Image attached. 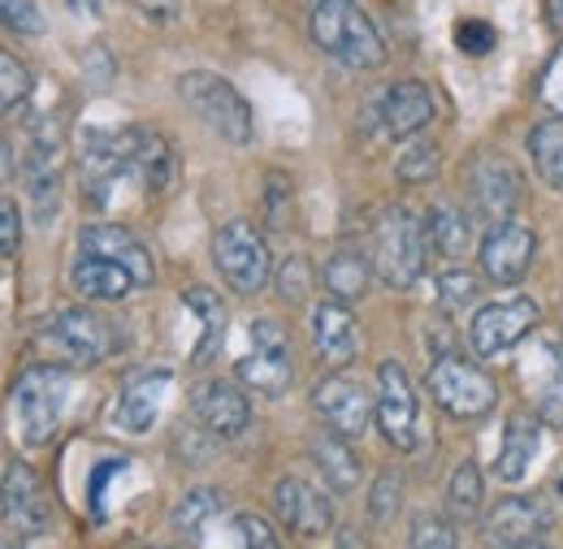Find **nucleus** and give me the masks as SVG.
Masks as SVG:
<instances>
[{"label": "nucleus", "mask_w": 563, "mask_h": 549, "mask_svg": "<svg viewBox=\"0 0 563 549\" xmlns=\"http://www.w3.org/2000/svg\"><path fill=\"white\" fill-rule=\"evenodd\" d=\"M312 40L325 57L343 61L347 69H382L386 44L373 26V18L355 0H317L312 9Z\"/></svg>", "instance_id": "1"}, {"label": "nucleus", "mask_w": 563, "mask_h": 549, "mask_svg": "<svg viewBox=\"0 0 563 549\" xmlns=\"http://www.w3.org/2000/svg\"><path fill=\"white\" fill-rule=\"evenodd\" d=\"M66 399H70V372L57 363H35L26 368L13 390H9V415L13 428L26 446H44L57 437L62 415H66Z\"/></svg>", "instance_id": "2"}, {"label": "nucleus", "mask_w": 563, "mask_h": 549, "mask_svg": "<svg viewBox=\"0 0 563 549\" xmlns=\"http://www.w3.org/2000/svg\"><path fill=\"white\" fill-rule=\"evenodd\" d=\"M424 221L412 208H386L373 225V269L390 290H408L424 269Z\"/></svg>", "instance_id": "3"}, {"label": "nucleus", "mask_w": 563, "mask_h": 549, "mask_svg": "<svg viewBox=\"0 0 563 549\" xmlns=\"http://www.w3.org/2000/svg\"><path fill=\"white\" fill-rule=\"evenodd\" d=\"M178 100L209 126L212 135H221L225 143H252V131H256V122H252V109H247V100L221 78V74H209V69H187L183 78H178Z\"/></svg>", "instance_id": "4"}, {"label": "nucleus", "mask_w": 563, "mask_h": 549, "mask_svg": "<svg viewBox=\"0 0 563 549\" xmlns=\"http://www.w3.org/2000/svg\"><path fill=\"white\" fill-rule=\"evenodd\" d=\"M212 265L230 281V290H239V294L265 290V281L274 273L269 243L252 221H230L212 234Z\"/></svg>", "instance_id": "5"}, {"label": "nucleus", "mask_w": 563, "mask_h": 549, "mask_svg": "<svg viewBox=\"0 0 563 549\" xmlns=\"http://www.w3.org/2000/svg\"><path fill=\"white\" fill-rule=\"evenodd\" d=\"M424 381H429L433 403L446 415H455V419H482V415H490L494 403H498V390H494L490 377H486L477 363L460 359V355L433 359Z\"/></svg>", "instance_id": "6"}, {"label": "nucleus", "mask_w": 563, "mask_h": 549, "mask_svg": "<svg viewBox=\"0 0 563 549\" xmlns=\"http://www.w3.org/2000/svg\"><path fill=\"white\" fill-rule=\"evenodd\" d=\"M40 346H44L48 355L66 359V363L87 368V363H100V359H109V355L118 350V329H113V321H104L100 312L66 307V312H57V316L44 325Z\"/></svg>", "instance_id": "7"}, {"label": "nucleus", "mask_w": 563, "mask_h": 549, "mask_svg": "<svg viewBox=\"0 0 563 549\" xmlns=\"http://www.w3.org/2000/svg\"><path fill=\"white\" fill-rule=\"evenodd\" d=\"M377 428L395 450L421 446V403L399 359H386L377 368Z\"/></svg>", "instance_id": "8"}, {"label": "nucleus", "mask_w": 563, "mask_h": 549, "mask_svg": "<svg viewBox=\"0 0 563 549\" xmlns=\"http://www.w3.org/2000/svg\"><path fill=\"white\" fill-rule=\"evenodd\" d=\"M0 511H4V524L13 533H22V537H40V533L53 528L48 489H44L40 472L26 459H9L4 481H0Z\"/></svg>", "instance_id": "9"}, {"label": "nucleus", "mask_w": 563, "mask_h": 549, "mask_svg": "<svg viewBox=\"0 0 563 549\" xmlns=\"http://www.w3.org/2000/svg\"><path fill=\"white\" fill-rule=\"evenodd\" d=\"M234 377L256 390V394H282L290 385V338L278 321H256L252 325V355L239 359Z\"/></svg>", "instance_id": "10"}, {"label": "nucleus", "mask_w": 563, "mask_h": 549, "mask_svg": "<svg viewBox=\"0 0 563 549\" xmlns=\"http://www.w3.org/2000/svg\"><path fill=\"white\" fill-rule=\"evenodd\" d=\"M538 325V303L533 299H507V303H486L477 316H473V329H468V346L473 355L494 359L503 355L507 346H516L529 329Z\"/></svg>", "instance_id": "11"}, {"label": "nucleus", "mask_w": 563, "mask_h": 549, "mask_svg": "<svg viewBox=\"0 0 563 549\" xmlns=\"http://www.w3.org/2000/svg\"><path fill=\"white\" fill-rule=\"evenodd\" d=\"M533 256H538L533 229L516 225V221H498V225H490V234L482 243V273L494 285H516V281H525Z\"/></svg>", "instance_id": "12"}, {"label": "nucleus", "mask_w": 563, "mask_h": 549, "mask_svg": "<svg viewBox=\"0 0 563 549\" xmlns=\"http://www.w3.org/2000/svg\"><path fill=\"white\" fill-rule=\"evenodd\" d=\"M468 191H473V208H477V216H486V221H511L520 204H525V182H520V173L511 169V160H503V156H482L477 165H473V178H468Z\"/></svg>", "instance_id": "13"}, {"label": "nucleus", "mask_w": 563, "mask_h": 549, "mask_svg": "<svg viewBox=\"0 0 563 549\" xmlns=\"http://www.w3.org/2000/svg\"><path fill=\"white\" fill-rule=\"evenodd\" d=\"M312 407L330 424V433H339V437H360L368 428V419H377V403L352 377H325L312 390Z\"/></svg>", "instance_id": "14"}, {"label": "nucleus", "mask_w": 563, "mask_h": 549, "mask_svg": "<svg viewBox=\"0 0 563 549\" xmlns=\"http://www.w3.org/2000/svg\"><path fill=\"white\" fill-rule=\"evenodd\" d=\"M274 511L278 519L295 533V537H321L334 528V502L325 489L299 481V477H286L274 489Z\"/></svg>", "instance_id": "15"}, {"label": "nucleus", "mask_w": 563, "mask_h": 549, "mask_svg": "<svg viewBox=\"0 0 563 549\" xmlns=\"http://www.w3.org/2000/svg\"><path fill=\"white\" fill-rule=\"evenodd\" d=\"M78 256L113 260V265H122L126 273L135 277L140 285H152V277H156V265H152L147 247H143L131 229H122V225H87L78 234Z\"/></svg>", "instance_id": "16"}, {"label": "nucleus", "mask_w": 563, "mask_h": 549, "mask_svg": "<svg viewBox=\"0 0 563 549\" xmlns=\"http://www.w3.org/2000/svg\"><path fill=\"white\" fill-rule=\"evenodd\" d=\"M551 528V515L533 497H503L486 519V541L494 549H520Z\"/></svg>", "instance_id": "17"}, {"label": "nucleus", "mask_w": 563, "mask_h": 549, "mask_svg": "<svg viewBox=\"0 0 563 549\" xmlns=\"http://www.w3.org/2000/svg\"><path fill=\"white\" fill-rule=\"evenodd\" d=\"M377 113H382V131L390 138L421 135L424 126L433 122V91L417 78H404L382 96Z\"/></svg>", "instance_id": "18"}, {"label": "nucleus", "mask_w": 563, "mask_h": 549, "mask_svg": "<svg viewBox=\"0 0 563 549\" xmlns=\"http://www.w3.org/2000/svg\"><path fill=\"white\" fill-rule=\"evenodd\" d=\"M165 390H169V372L165 368H143L135 377H126L122 394H118V407H113V419L118 428L126 433H147L161 415V403H165Z\"/></svg>", "instance_id": "19"}, {"label": "nucleus", "mask_w": 563, "mask_h": 549, "mask_svg": "<svg viewBox=\"0 0 563 549\" xmlns=\"http://www.w3.org/2000/svg\"><path fill=\"white\" fill-rule=\"evenodd\" d=\"M312 343H317V359L325 368H343L360 355V329H355V316L347 312L343 299H330L312 312Z\"/></svg>", "instance_id": "20"}, {"label": "nucleus", "mask_w": 563, "mask_h": 549, "mask_svg": "<svg viewBox=\"0 0 563 549\" xmlns=\"http://www.w3.org/2000/svg\"><path fill=\"white\" fill-rule=\"evenodd\" d=\"M191 412H196V424H205L212 437H239L247 428V419H252V407H247L243 390L230 385V381L200 385L196 399H191Z\"/></svg>", "instance_id": "21"}, {"label": "nucleus", "mask_w": 563, "mask_h": 549, "mask_svg": "<svg viewBox=\"0 0 563 549\" xmlns=\"http://www.w3.org/2000/svg\"><path fill=\"white\" fill-rule=\"evenodd\" d=\"M70 281L82 299H96V303H118V299H126L131 290H140V281L126 273L122 265L96 260V256H78Z\"/></svg>", "instance_id": "22"}, {"label": "nucleus", "mask_w": 563, "mask_h": 549, "mask_svg": "<svg viewBox=\"0 0 563 549\" xmlns=\"http://www.w3.org/2000/svg\"><path fill=\"white\" fill-rule=\"evenodd\" d=\"M538 441H542L538 419H533V415H516V419L507 424L503 455H498V463H494L498 481H507V484L525 481V472H529V463H533V455H538Z\"/></svg>", "instance_id": "23"}, {"label": "nucleus", "mask_w": 563, "mask_h": 549, "mask_svg": "<svg viewBox=\"0 0 563 549\" xmlns=\"http://www.w3.org/2000/svg\"><path fill=\"white\" fill-rule=\"evenodd\" d=\"M174 173H178V160H174L169 138L140 131L135 135V178H140L152 195H161V191L174 187Z\"/></svg>", "instance_id": "24"}, {"label": "nucleus", "mask_w": 563, "mask_h": 549, "mask_svg": "<svg viewBox=\"0 0 563 549\" xmlns=\"http://www.w3.org/2000/svg\"><path fill=\"white\" fill-rule=\"evenodd\" d=\"M424 243L429 251H438L442 260H460L473 247V221L451 204H438L424 221Z\"/></svg>", "instance_id": "25"}, {"label": "nucleus", "mask_w": 563, "mask_h": 549, "mask_svg": "<svg viewBox=\"0 0 563 549\" xmlns=\"http://www.w3.org/2000/svg\"><path fill=\"white\" fill-rule=\"evenodd\" d=\"M312 459H317L321 477H325V484L334 493H352L355 484H360V459H355V450L347 446V437H339V433L317 437L312 441Z\"/></svg>", "instance_id": "26"}, {"label": "nucleus", "mask_w": 563, "mask_h": 549, "mask_svg": "<svg viewBox=\"0 0 563 549\" xmlns=\"http://www.w3.org/2000/svg\"><path fill=\"white\" fill-rule=\"evenodd\" d=\"M183 303L196 312V321H200V343L191 350V363H209L212 355H217V346H221V334H225V307H221V299L212 294L209 285H191L187 294H183Z\"/></svg>", "instance_id": "27"}, {"label": "nucleus", "mask_w": 563, "mask_h": 549, "mask_svg": "<svg viewBox=\"0 0 563 549\" xmlns=\"http://www.w3.org/2000/svg\"><path fill=\"white\" fill-rule=\"evenodd\" d=\"M529 156H533V169L542 173V182L563 191V117L538 122L529 131Z\"/></svg>", "instance_id": "28"}, {"label": "nucleus", "mask_w": 563, "mask_h": 549, "mask_svg": "<svg viewBox=\"0 0 563 549\" xmlns=\"http://www.w3.org/2000/svg\"><path fill=\"white\" fill-rule=\"evenodd\" d=\"M325 290L334 299H343V303L364 299V290H368V260L360 251H334L325 260Z\"/></svg>", "instance_id": "29"}, {"label": "nucleus", "mask_w": 563, "mask_h": 549, "mask_svg": "<svg viewBox=\"0 0 563 549\" xmlns=\"http://www.w3.org/2000/svg\"><path fill=\"white\" fill-rule=\"evenodd\" d=\"M438 165H442L438 147L421 138V143L404 147V156H399V165H395V178H399L404 187H421V182H429V178H438Z\"/></svg>", "instance_id": "30"}, {"label": "nucleus", "mask_w": 563, "mask_h": 549, "mask_svg": "<svg viewBox=\"0 0 563 549\" xmlns=\"http://www.w3.org/2000/svg\"><path fill=\"white\" fill-rule=\"evenodd\" d=\"M26 96H31V69L0 48V117H9L18 104H26Z\"/></svg>", "instance_id": "31"}, {"label": "nucleus", "mask_w": 563, "mask_h": 549, "mask_svg": "<svg viewBox=\"0 0 563 549\" xmlns=\"http://www.w3.org/2000/svg\"><path fill=\"white\" fill-rule=\"evenodd\" d=\"M547 363H551V377H547V385L538 390V412H542V424L563 428V350L560 346H547Z\"/></svg>", "instance_id": "32"}, {"label": "nucleus", "mask_w": 563, "mask_h": 549, "mask_svg": "<svg viewBox=\"0 0 563 549\" xmlns=\"http://www.w3.org/2000/svg\"><path fill=\"white\" fill-rule=\"evenodd\" d=\"M217 506H221V497L212 493V489H191L183 502H178V511H174V528L178 533H200L205 528V519L209 515H217Z\"/></svg>", "instance_id": "33"}, {"label": "nucleus", "mask_w": 563, "mask_h": 549, "mask_svg": "<svg viewBox=\"0 0 563 549\" xmlns=\"http://www.w3.org/2000/svg\"><path fill=\"white\" fill-rule=\"evenodd\" d=\"M482 468L477 463H460L455 477H451V511L455 515H477L482 506Z\"/></svg>", "instance_id": "34"}, {"label": "nucleus", "mask_w": 563, "mask_h": 549, "mask_svg": "<svg viewBox=\"0 0 563 549\" xmlns=\"http://www.w3.org/2000/svg\"><path fill=\"white\" fill-rule=\"evenodd\" d=\"M0 26L35 40V35H44V13L35 0H0Z\"/></svg>", "instance_id": "35"}, {"label": "nucleus", "mask_w": 563, "mask_h": 549, "mask_svg": "<svg viewBox=\"0 0 563 549\" xmlns=\"http://www.w3.org/2000/svg\"><path fill=\"white\" fill-rule=\"evenodd\" d=\"M408 541H412V549H460L455 528L446 519H438V515H417Z\"/></svg>", "instance_id": "36"}, {"label": "nucleus", "mask_w": 563, "mask_h": 549, "mask_svg": "<svg viewBox=\"0 0 563 549\" xmlns=\"http://www.w3.org/2000/svg\"><path fill=\"white\" fill-rule=\"evenodd\" d=\"M290 204H295V191H290L286 173L274 169L269 182H265V216H269L274 229H286V225H290Z\"/></svg>", "instance_id": "37"}, {"label": "nucleus", "mask_w": 563, "mask_h": 549, "mask_svg": "<svg viewBox=\"0 0 563 549\" xmlns=\"http://www.w3.org/2000/svg\"><path fill=\"white\" fill-rule=\"evenodd\" d=\"M308 290H312V269H308V260H303V256H290L278 273V294L286 303H303Z\"/></svg>", "instance_id": "38"}, {"label": "nucleus", "mask_w": 563, "mask_h": 549, "mask_svg": "<svg viewBox=\"0 0 563 549\" xmlns=\"http://www.w3.org/2000/svg\"><path fill=\"white\" fill-rule=\"evenodd\" d=\"M438 294H442L446 307H468L477 299V281H473V273H464V269H451V273L438 277Z\"/></svg>", "instance_id": "39"}, {"label": "nucleus", "mask_w": 563, "mask_h": 549, "mask_svg": "<svg viewBox=\"0 0 563 549\" xmlns=\"http://www.w3.org/2000/svg\"><path fill=\"white\" fill-rule=\"evenodd\" d=\"M368 511H373L377 524L395 519V511H399V477H395V472H382V477H377L373 497H368Z\"/></svg>", "instance_id": "40"}, {"label": "nucleus", "mask_w": 563, "mask_h": 549, "mask_svg": "<svg viewBox=\"0 0 563 549\" xmlns=\"http://www.w3.org/2000/svg\"><path fill=\"white\" fill-rule=\"evenodd\" d=\"M542 104L555 113V117H563V44L555 48V57L547 61V69H542Z\"/></svg>", "instance_id": "41"}, {"label": "nucleus", "mask_w": 563, "mask_h": 549, "mask_svg": "<svg viewBox=\"0 0 563 549\" xmlns=\"http://www.w3.org/2000/svg\"><path fill=\"white\" fill-rule=\"evenodd\" d=\"M239 533H243L247 549H282L278 537H274V528H269L261 515H239Z\"/></svg>", "instance_id": "42"}, {"label": "nucleus", "mask_w": 563, "mask_h": 549, "mask_svg": "<svg viewBox=\"0 0 563 549\" xmlns=\"http://www.w3.org/2000/svg\"><path fill=\"white\" fill-rule=\"evenodd\" d=\"M460 48H464V53H473V57L490 53V48H494V26H490V22H464V26H460Z\"/></svg>", "instance_id": "43"}, {"label": "nucleus", "mask_w": 563, "mask_h": 549, "mask_svg": "<svg viewBox=\"0 0 563 549\" xmlns=\"http://www.w3.org/2000/svg\"><path fill=\"white\" fill-rule=\"evenodd\" d=\"M22 238V212L13 200H0V251H18Z\"/></svg>", "instance_id": "44"}, {"label": "nucleus", "mask_w": 563, "mask_h": 549, "mask_svg": "<svg viewBox=\"0 0 563 549\" xmlns=\"http://www.w3.org/2000/svg\"><path fill=\"white\" fill-rule=\"evenodd\" d=\"M131 4L143 9L147 18H161V22H165V18H174V13L183 9V0H131Z\"/></svg>", "instance_id": "45"}, {"label": "nucleus", "mask_w": 563, "mask_h": 549, "mask_svg": "<svg viewBox=\"0 0 563 549\" xmlns=\"http://www.w3.org/2000/svg\"><path fill=\"white\" fill-rule=\"evenodd\" d=\"M547 4V22H551V31L563 35V0H542Z\"/></svg>", "instance_id": "46"}, {"label": "nucleus", "mask_w": 563, "mask_h": 549, "mask_svg": "<svg viewBox=\"0 0 563 549\" xmlns=\"http://www.w3.org/2000/svg\"><path fill=\"white\" fill-rule=\"evenodd\" d=\"M339 549H364V541H360L355 533H343V537H339Z\"/></svg>", "instance_id": "47"}, {"label": "nucleus", "mask_w": 563, "mask_h": 549, "mask_svg": "<svg viewBox=\"0 0 563 549\" xmlns=\"http://www.w3.org/2000/svg\"><path fill=\"white\" fill-rule=\"evenodd\" d=\"M9 173H13V156L0 147V178H9Z\"/></svg>", "instance_id": "48"}, {"label": "nucleus", "mask_w": 563, "mask_h": 549, "mask_svg": "<svg viewBox=\"0 0 563 549\" xmlns=\"http://www.w3.org/2000/svg\"><path fill=\"white\" fill-rule=\"evenodd\" d=\"M520 549H551V546H542V541H529V546H520Z\"/></svg>", "instance_id": "49"}, {"label": "nucleus", "mask_w": 563, "mask_h": 549, "mask_svg": "<svg viewBox=\"0 0 563 549\" xmlns=\"http://www.w3.org/2000/svg\"><path fill=\"white\" fill-rule=\"evenodd\" d=\"M0 549H13V546H9V541H0Z\"/></svg>", "instance_id": "50"}, {"label": "nucleus", "mask_w": 563, "mask_h": 549, "mask_svg": "<svg viewBox=\"0 0 563 549\" xmlns=\"http://www.w3.org/2000/svg\"><path fill=\"white\" fill-rule=\"evenodd\" d=\"M147 549H161V546H147Z\"/></svg>", "instance_id": "51"}]
</instances>
